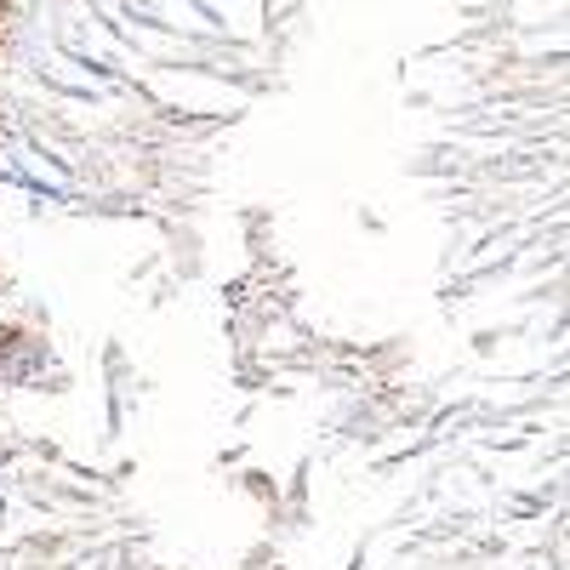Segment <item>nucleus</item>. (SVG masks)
I'll use <instances>...</instances> for the list:
<instances>
[{
  "label": "nucleus",
  "instance_id": "f257e3e1",
  "mask_svg": "<svg viewBox=\"0 0 570 570\" xmlns=\"http://www.w3.org/2000/svg\"><path fill=\"white\" fill-rule=\"evenodd\" d=\"M12 7H18V0H0V18H7V12H12Z\"/></svg>",
  "mask_w": 570,
  "mask_h": 570
}]
</instances>
